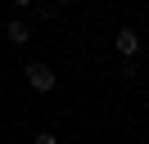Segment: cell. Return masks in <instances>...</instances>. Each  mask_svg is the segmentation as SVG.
<instances>
[{"mask_svg": "<svg viewBox=\"0 0 149 144\" xmlns=\"http://www.w3.org/2000/svg\"><path fill=\"white\" fill-rule=\"evenodd\" d=\"M32 144H59V135H54V131H36V135H32Z\"/></svg>", "mask_w": 149, "mask_h": 144, "instance_id": "obj_4", "label": "cell"}, {"mask_svg": "<svg viewBox=\"0 0 149 144\" xmlns=\"http://www.w3.org/2000/svg\"><path fill=\"white\" fill-rule=\"evenodd\" d=\"M113 50H118L122 59H136V54H140V32H136V27H122V32L113 36Z\"/></svg>", "mask_w": 149, "mask_h": 144, "instance_id": "obj_2", "label": "cell"}, {"mask_svg": "<svg viewBox=\"0 0 149 144\" xmlns=\"http://www.w3.org/2000/svg\"><path fill=\"white\" fill-rule=\"evenodd\" d=\"M5 41H9L14 50H18V45H32V23L27 18H9V23H5Z\"/></svg>", "mask_w": 149, "mask_h": 144, "instance_id": "obj_3", "label": "cell"}, {"mask_svg": "<svg viewBox=\"0 0 149 144\" xmlns=\"http://www.w3.org/2000/svg\"><path fill=\"white\" fill-rule=\"evenodd\" d=\"M27 5H36V0H14V9H27Z\"/></svg>", "mask_w": 149, "mask_h": 144, "instance_id": "obj_5", "label": "cell"}, {"mask_svg": "<svg viewBox=\"0 0 149 144\" xmlns=\"http://www.w3.org/2000/svg\"><path fill=\"white\" fill-rule=\"evenodd\" d=\"M23 77H27V86L36 90V95H50V90L59 86V77H54V68H50V63H41V59H32L27 68H23Z\"/></svg>", "mask_w": 149, "mask_h": 144, "instance_id": "obj_1", "label": "cell"}, {"mask_svg": "<svg viewBox=\"0 0 149 144\" xmlns=\"http://www.w3.org/2000/svg\"><path fill=\"white\" fill-rule=\"evenodd\" d=\"M54 5H72V0H54Z\"/></svg>", "mask_w": 149, "mask_h": 144, "instance_id": "obj_6", "label": "cell"}]
</instances>
